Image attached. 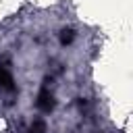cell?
Wrapping results in <instances>:
<instances>
[{"label": "cell", "instance_id": "cell-1", "mask_svg": "<svg viewBox=\"0 0 133 133\" xmlns=\"http://www.w3.org/2000/svg\"><path fill=\"white\" fill-rule=\"evenodd\" d=\"M37 106H39L44 112H50V110L56 106V102H54V96H52L50 91H42V94H39V98H37Z\"/></svg>", "mask_w": 133, "mask_h": 133}, {"label": "cell", "instance_id": "cell-2", "mask_svg": "<svg viewBox=\"0 0 133 133\" xmlns=\"http://www.w3.org/2000/svg\"><path fill=\"white\" fill-rule=\"evenodd\" d=\"M60 39H62V44H69V42L73 39V29H62Z\"/></svg>", "mask_w": 133, "mask_h": 133}]
</instances>
